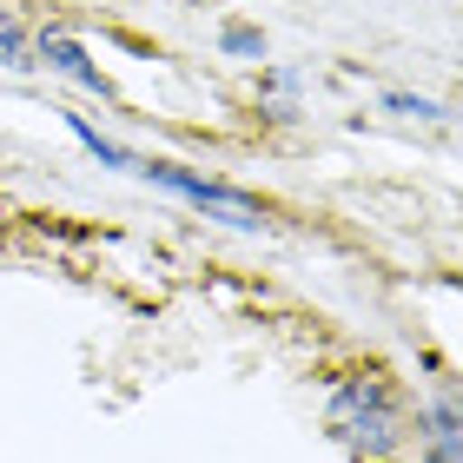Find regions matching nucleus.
I'll return each mask as SVG.
<instances>
[{"mask_svg": "<svg viewBox=\"0 0 463 463\" xmlns=\"http://www.w3.org/2000/svg\"><path fill=\"white\" fill-rule=\"evenodd\" d=\"M325 417H331V430H338V444L364 450V457H384V450L397 444V397H391V384H384L377 371L338 377V384H331Z\"/></svg>", "mask_w": 463, "mask_h": 463, "instance_id": "f257e3e1", "label": "nucleus"}, {"mask_svg": "<svg viewBox=\"0 0 463 463\" xmlns=\"http://www.w3.org/2000/svg\"><path fill=\"white\" fill-rule=\"evenodd\" d=\"M67 126H73V133H80V139H87V146H93V153H99V159H107V165H139L133 153H119V146H113V139H99V126H87V119H80V113H67Z\"/></svg>", "mask_w": 463, "mask_h": 463, "instance_id": "39448f33", "label": "nucleus"}, {"mask_svg": "<svg viewBox=\"0 0 463 463\" xmlns=\"http://www.w3.org/2000/svg\"><path fill=\"white\" fill-rule=\"evenodd\" d=\"M0 53H7V60L27 53V47H20V27H14V20H0ZM20 67H27V60H20Z\"/></svg>", "mask_w": 463, "mask_h": 463, "instance_id": "6e6552de", "label": "nucleus"}, {"mask_svg": "<svg viewBox=\"0 0 463 463\" xmlns=\"http://www.w3.org/2000/svg\"><path fill=\"white\" fill-rule=\"evenodd\" d=\"M384 107H391V113H417V119H437V113H444L437 99H417V93H384Z\"/></svg>", "mask_w": 463, "mask_h": 463, "instance_id": "423d86ee", "label": "nucleus"}, {"mask_svg": "<svg viewBox=\"0 0 463 463\" xmlns=\"http://www.w3.org/2000/svg\"><path fill=\"white\" fill-rule=\"evenodd\" d=\"M219 40H225V53H259V60H265V40L251 33V27H225Z\"/></svg>", "mask_w": 463, "mask_h": 463, "instance_id": "0eeeda50", "label": "nucleus"}, {"mask_svg": "<svg viewBox=\"0 0 463 463\" xmlns=\"http://www.w3.org/2000/svg\"><path fill=\"white\" fill-rule=\"evenodd\" d=\"M133 173H146L153 185H165V193H179V199H193L199 213H213V219H225V225H239V232H259L265 225V205L259 199H245V193H232V185H213V179H199V173H185V165H133Z\"/></svg>", "mask_w": 463, "mask_h": 463, "instance_id": "f03ea898", "label": "nucleus"}, {"mask_svg": "<svg viewBox=\"0 0 463 463\" xmlns=\"http://www.w3.org/2000/svg\"><path fill=\"white\" fill-rule=\"evenodd\" d=\"M430 450H437V463H457V404L450 397L430 411Z\"/></svg>", "mask_w": 463, "mask_h": 463, "instance_id": "20e7f679", "label": "nucleus"}, {"mask_svg": "<svg viewBox=\"0 0 463 463\" xmlns=\"http://www.w3.org/2000/svg\"><path fill=\"white\" fill-rule=\"evenodd\" d=\"M40 60H47V67H60L67 80H80L87 93H107V80H99V67H87L80 40H67V33H40Z\"/></svg>", "mask_w": 463, "mask_h": 463, "instance_id": "7ed1b4c3", "label": "nucleus"}]
</instances>
